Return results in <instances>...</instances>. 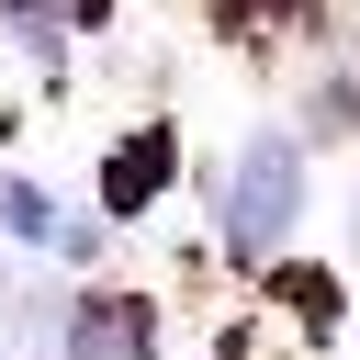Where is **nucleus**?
<instances>
[{"instance_id":"nucleus-1","label":"nucleus","mask_w":360,"mask_h":360,"mask_svg":"<svg viewBox=\"0 0 360 360\" xmlns=\"http://www.w3.org/2000/svg\"><path fill=\"white\" fill-rule=\"evenodd\" d=\"M292 214H304V146H292V135H259V146L236 158V191H225V236L259 259V248H281V236H292Z\"/></svg>"},{"instance_id":"nucleus-2","label":"nucleus","mask_w":360,"mask_h":360,"mask_svg":"<svg viewBox=\"0 0 360 360\" xmlns=\"http://www.w3.org/2000/svg\"><path fill=\"white\" fill-rule=\"evenodd\" d=\"M0 225H11V236H68V225H56V202H45L34 180H0Z\"/></svg>"}]
</instances>
